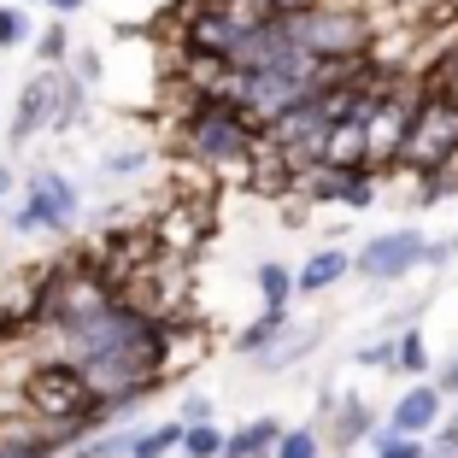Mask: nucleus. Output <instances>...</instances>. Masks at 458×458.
I'll return each mask as SVG.
<instances>
[{"label":"nucleus","mask_w":458,"mask_h":458,"mask_svg":"<svg viewBox=\"0 0 458 458\" xmlns=\"http://www.w3.org/2000/svg\"><path fill=\"white\" fill-rule=\"evenodd\" d=\"M13 182H18V171H13V165H0V200L13 194Z\"/></svg>","instance_id":"34"},{"label":"nucleus","mask_w":458,"mask_h":458,"mask_svg":"<svg viewBox=\"0 0 458 458\" xmlns=\"http://www.w3.org/2000/svg\"><path fill=\"white\" fill-rule=\"evenodd\" d=\"M411 182H418V206H441V200H453V194H458V165L423 171V176H411Z\"/></svg>","instance_id":"23"},{"label":"nucleus","mask_w":458,"mask_h":458,"mask_svg":"<svg viewBox=\"0 0 458 458\" xmlns=\"http://www.w3.org/2000/svg\"><path fill=\"white\" fill-rule=\"evenodd\" d=\"M36 59H41V65H65V59H71V30H65V18H54V24L36 36Z\"/></svg>","instance_id":"25"},{"label":"nucleus","mask_w":458,"mask_h":458,"mask_svg":"<svg viewBox=\"0 0 458 458\" xmlns=\"http://www.w3.org/2000/svg\"><path fill=\"white\" fill-rule=\"evenodd\" d=\"M224 441L229 435L217 429V418L212 423H189V429H182V458H224Z\"/></svg>","instance_id":"21"},{"label":"nucleus","mask_w":458,"mask_h":458,"mask_svg":"<svg viewBox=\"0 0 458 458\" xmlns=\"http://www.w3.org/2000/svg\"><path fill=\"white\" fill-rule=\"evenodd\" d=\"M59 82H65V65H41L36 77L24 82V95H18V106H13V148H24L30 135H41V130H54V100H59Z\"/></svg>","instance_id":"6"},{"label":"nucleus","mask_w":458,"mask_h":458,"mask_svg":"<svg viewBox=\"0 0 458 458\" xmlns=\"http://www.w3.org/2000/svg\"><path fill=\"white\" fill-rule=\"evenodd\" d=\"M441 418H446V394H441V382H435V377H418L400 400L388 405V423H394V429H405V435H435V429H441Z\"/></svg>","instance_id":"8"},{"label":"nucleus","mask_w":458,"mask_h":458,"mask_svg":"<svg viewBox=\"0 0 458 458\" xmlns=\"http://www.w3.org/2000/svg\"><path fill=\"white\" fill-rule=\"evenodd\" d=\"M382 423H377V411H370V400L364 394H341L335 400V411L324 418V435H329V453L335 458H347L359 441H370Z\"/></svg>","instance_id":"9"},{"label":"nucleus","mask_w":458,"mask_h":458,"mask_svg":"<svg viewBox=\"0 0 458 458\" xmlns=\"http://www.w3.org/2000/svg\"><path fill=\"white\" fill-rule=\"evenodd\" d=\"M288 423L283 418H253L224 441V458H276V441H283Z\"/></svg>","instance_id":"12"},{"label":"nucleus","mask_w":458,"mask_h":458,"mask_svg":"<svg viewBox=\"0 0 458 458\" xmlns=\"http://www.w3.org/2000/svg\"><path fill=\"white\" fill-rule=\"evenodd\" d=\"M141 165H153V153L148 148H130V153H118V159H106V171L112 176H135Z\"/></svg>","instance_id":"30"},{"label":"nucleus","mask_w":458,"mask_h":458,"mask_svg":"<svg viewBox=\"0 0 458 458\" xmlns=\"http://www.w3.org/2000/svg\"><path fill=\"white\" fill-rule=\"evenodd\" d=\"M176 418H182V423H212V418H217V405L206 400V394H182V405H176Z\"/></svg>","instance_id":"27"},{"label":"nucleus","mask_w":458,"mask_h":458,"mask_svg":"<svg viewBox=\"0 0 458 458\" xmlns=\"http://www.w3.org/2000/svg\"><path fill=\"white\" fill-rule=\"evenodd\" d=\"M423 247H429V235L411 229V224L382 229V235H370V242L352 253V276H364V283H377V288L405 283L411 270H423Z\"/></svg>","instance_id":"5"},{"label":"nucleus","mask_w":458,"mask_h":458,"mask_svg":"<svg viewBox=\"0 0 458 458\" xmlns=\"http://www.w3.org/2000/svg\"><path fill=\"white\" fill-rule=\"evenodd\" d=\"M435 382H441V394H446V400H458V352H453V359H441Z\"/></svg>","instance_id":"31"},{"label":"nucleus","mask_w":458,"mask_h":458,"mask_svg":"<svg viewBox=\"0 0 458 458\" xmlns=\"http://www.w3.org/2000/svg\"><path fill=\"white\" fill-rule=\"evenodd\" d=\"M400 377H429L435 359H429V335H423V324H400V364H394Z\"/></svg>","instance_id":"17"},{"label":"nucleus","mask_w":458,"mask_h":458,"mask_svg":"<svg viewBox=\"0 0 458 458\" xmlns=\"http://www.w3.org/2000/svg\"><path fill=\"white\" fill-rule=\"evenodd\" d=\"M352 364H359V370H394V364H400V329H394V335L364 341V347L352 352Z\"/></svg>","instance_id":"24"},{"label":"nucleus","mask_w":458,"mask_h":458,"mask_svg":"<svg viewBox=\"0 0 458 458\" xmlns=\"http://www.w3.org/2000/svg\"><path fill=\"white\" fill-rule=\"evenodd\" d=\"M30 30H36V24H30L24 6H0V54H6V47H24Z\"/></svg>","instance_id":"26"},{"label":"nucleus","mask_w":458,"mask_h":458,"mask_svg":"<svg viewBox=\"0 0 458 458\" xmlns=\"http://www.w3.org/2000/svg\"><path fill=\"white\" fill-rule=\"evenodd\" d=\"M18 6H36V0H18Z\"/></svg>","instance_id":"35"},{"label":"nucleus","mask_w":458,"mask_h":458,"mask_svg":"<svg viewBox=\"0 0 458 458\" xmlns=\"http://www.w3.org/2000/svg\"><path fill=\"white\" fill-rule=\"evenodd\" d=\"M82 95H89V82H82L77 71H65V82H59V100H54V130H71V123L82 118Z\"/></svg>","instance_id":"22"},{"label":"nucleus","mask_w":458,"mask_h":458,"mask_svg":"<svg viewBox=\"0 0 458 458\" xmlns=\"http://www.w3.org/2000/svg\"><path fill=\"white\" fill-rule=\"evenodd\" d=\"M18 400L54 423L59 453H71L77 441H89V435L100 429V423H95L100 394H95L89 370H82L71 352H54V359H36V364H30V370H24V388H18Z\"/></svg>","instance_id":"2"},{"label":"nucleus","mask_w":458,"mask_h":458,"mask_svg":"<svg viewBox=\"0 0 458 458\" xmlns=\"http://www.w3.org/2000/svg\"><path fill=\"white\" fill-rule=\"evenodd\" d=\"M318 341H324V329H288L276 347L259 352V370H270V377H283V370H294V364H306V352H318Z\"/></svg>","instance_id":"14"},{"label":"nucleus","mask_w":458,"mask_h":458,"mask_svg":"<svg viewBox=\"0 0 458 458\" xmlns=\"http://www.w3.org/2000/svg\"><path fill=\"white\" fill-rule=\"evenodd\" d=\"M41 453H59L54 441V423L41 418V411H30L24 400H6L0 405V458H41Z\"/></svg>","instance_id":"7"},{"label":"nucleus","mask_w":458,"mask_h":458,"mask_svg":"<svg viewBox=\"0 0 458 458\" xmlns=\"http://www.w3.org/2000/svg\"><path fill=\"white\" fill-rule=\"evenodd\" d=\"M294 329V318H288V306H259V318L235 335V352H247V359H259L265 347H276V341Z\"/></svg>","instance_id":"13"},{"label":"nucleus","mask_w":458,"mask_h":458,"mask_svg":"<svg viewBox=\"0 0 458 458\" xmlns=\"http://www.w3.org/2000/svg\"><path fill=\"white\" fill-rule=\"evenodd\" d=\"M182 429H189L182 418H165V423H153V429H135L130 458H171V453H182Z\"/></svg>","instance_id":"15"},{"label":"nucleus","mask_w":458,"mask_h":458,"mask_svg":"<svg viewBox=\"0 0 458 458\" xmlns=\"http://www.w3.org/2000/svg\"><path fill=\"white\" fill-rule=\"evenodd\" d=\"M324 453H329L324 423H300V429H283V441H276V458H324Z\"/></svg>","instance_id":"20"},{"label":"nucleus","mask_w":458,"mask_h":458,"mask_svg":"<svg viewBox=\"0 0 458 458\" xmlns=\"http://www.w3.org/2000/svg\"><path fill=\"white\" fill-rule=\"evenodd\" d=\"M429 453H446V458H458V418H453V411H446V418H441V429L429 435Z\"/></svg>","instance_id":"29"},{"label":"nucleus","mask_w":458,"mask_h":458,"mask_svg":"<svg viewBox=\"0 0 458 458\" xmlns=\"http://www.w3.org/2000/svg\"><path fill=\"white\" fill-rule=\"evenodd\" d=\"M47 6H54V18H71V13H82L89 0H47Z\"/></svg>","instance_id":"33"},{"label":"nucleus","mask_w":458,"mask_h":458,"mask_svg":"<svg viewBox=\"0 0 458 458\" xmlns=\"http://www.w3.org/2000/svg\"><path fill=\"white\" fill-rule=\"evenodd\" d=\"M82 217V189L71 182L65 171H30L24 182V200H18V212L6 217L13 224V235H36V229H47V235H71Z\"/></svg>","instance_id":"4"},{"label":"nucleus","mask_w":458,"mask_h":458,"mask_svg":"<svg viewBox=\"0 0 458 458\" xmlns=\"http://www.w3.org/2000/svg\"><path fill=\"white\" fill-rule=\"evenodd\" d=\"M182 89V82H176ZM176 148L182 159L206 165L212 176H242L247 182V165H253L259 141L270 135V123L247 106L235 89H212V95H194L182 89V106H176Z\"/></svg>","instance_id":"1"},{"label":"nucleus","mask_w":458,"mask_h":458,"mask_svg":"<svg viewBox=\"0 0 458 458\" xmlns=\"http://www.w3.org/2000/svg\"><path fill=\"white\" fill-rule=\"evenodd\" d=\"M352 276V253L347 247H318V253L306 259V265L294 270V283H300V300H318V294H329L335 283H347Z\"/></svg>","instance_id":"11"},{"label":"nucleus","mask_w":458,"mask_h":458,"mask_svg":"<svg viewBox=\"0 0 458 458\" xmlns=\"http://www.w3.org/2000/svg\"><path fill=\"white\" fill-rule=\"evenodd\" d=\"M324 165H335V171H359V165H377L370 159V123L364 118H335L324 135ZM382 171V165H377Z\"/></svg>","instance_id":"10"},{"label":"nucleus","mask_w":458,"mask_h":458,"mask_svg":"<svg viewBox=\"0 0 458 458\" xmlns=\"http://www.w3.org/2000/svg\"><path fill=\"white\" fill-rule=\"evenodd\" d=\"M441 165H458V100L453 95H435L423 82V100H418V118H411V135L400 148V176H423V171H441Z\"/></svg>","instance_id":"3"},{"label":"nucleus","mask_w":458,"mask_h":458,"mask_svg":"<svg viewBox=\"0 0 458 458\" xmlns=\"http://www.w3.org/2000/svg\"><path fill=\"white\" fill-rule=\"evenodd\" d=\"M77 77L95 82V77H100V54H77Z\"/></svg>","instance_id":"32"},{"label":"nucleus","mask_w":458,"mask_h":458,"mask_svg":"<svg viewBox=\"0 0 458 458\" xmlns=\"http://www.w3.org/2000/svg\"><path fill=\"white\" fill-rule=\"evenodd\" d=\"M253 288L265 306H294L300 283H294V265H283V259H265V265L253 270Z\"/></svg>","instance_id":"16"},{"label":"nucleus","mask_w":458,"mask_h":458,"mask_svg":"<svg viewBox=\"0 0 458 458\" xmlns=\"http://www.w3.org/2000/svg\"><path fill=\"white\" fill-rule=\"evenodd\" d=\"M370 453L377 458H429V435H405V429H394V423H382V429L370 435Z\"/></svg>","instance_id":"19"},{"label":"nucleus","mask_w":458,"mask_h":458,"mask_svg":"<svg viewBox=\"0 0 458 458\" xmlns=\"http://www.w3.org/2000/svg\"><path fill=\"white\" fill-rule=\"evenodd\" d=\"M130 441H135L130 423H112V429H95L89 441H77L71 458H130Z\"/></svg>","instance_id":"18"},{"label":"nucleus","mask_w":458,"mask_h":458,"mask_svg":"<svg viewBox=\"0 0 458 458\" xmlns=\"http://www.w3.org/2000/svg\"><path fill=\"white\" fill-rule=\"evenodd\" d=\"M453 259H458V235H441V242L423 247V270H446Z\"/></svg>","instance_id":"28"}]
</instances>
